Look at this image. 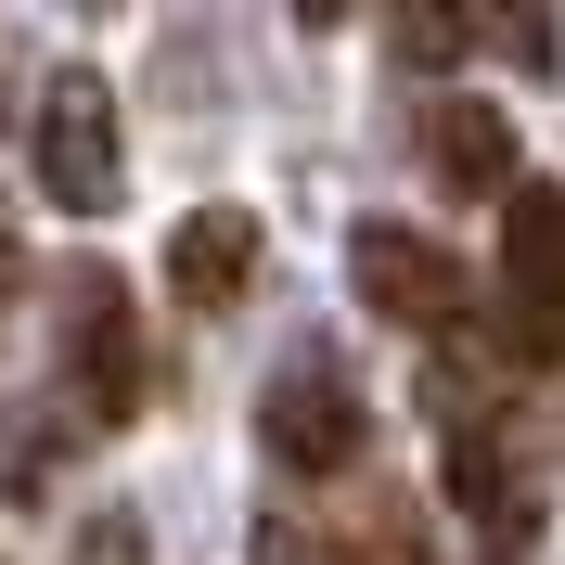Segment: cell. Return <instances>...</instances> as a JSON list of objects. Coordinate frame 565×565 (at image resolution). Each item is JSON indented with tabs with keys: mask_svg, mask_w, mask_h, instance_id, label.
I'll return each instance as SVG.
<instances>
[{
	"mask_svg": "<svg viewBox=\"0 0 565 565\" xmlns=\"http://www.w3.org/2000/svg\"><path fill=\"white\" fill-rule=\"evenodd\" d=\"M489 206H501L489 321H501V348H514V360H540V373H553V360H565V193L514 168V180L489 193Z\"/></svg>",
	"mask_w": 565,
	"mask_h": 565,
	"instance_id": "obj_1",
	"label": "cell"
},
{
	"mask_svg": "<svg viewBox=\"0 0 565 565\" xmlns=\"http://www.w3.org/2000/svg\"><path fill=\"white\" fill-rule=\"evenodd\" d=\"M154 373H141V321H129V282L116 270H77L65 282V412L77 424H141Z\"/></svg>",
	"mask_w": 565,
	"mask_h": 565,
	"instance_id": "obj_4",
	"label": "cell"
},
{
	"mask_svg": "<svg viewBox=\"0 0 565 565\" xmlns=\"http://www.w3.org/2000/svg\"><path fill=\"white\" fill-rule=\"evenodd\" d=\"M39 193L65 218L129 206V141H116V77L104 65H52L39 77Z\"/></svg>",
	"mask_w": 565,
	"mask_h": 565,
	"instance_id": "obj_2",
	"label": "cell"
},
{
	"mask_svg": "<svg viewBox=\"0 0 565 565\" xmlns=\"http://www.w3.org/2000/svg\"><path fill=\"white\" fill-rule=\"evenodd\" d=\"M65 565H154V540H141V514H129V501H104V514L77 527V553H65Z\"/></svg>",
	"mask_w": 565,
	"mask_h": 565,
	"instance_id": "obj_12",
	"label": "cell"
},
{
	"mask_svg": "<svg viewBox=\"0 0 565 565\" xmlns=\"http://www.w3.org/2000/svg\"><path fill=\"white\" fill-rule=\"evenodd\" d=\"M168 296L180 309H245L257 296V218L245 206H193L168 232Z\"/></svg>",
	"mask_w": 565,
	"mask_h": 565,
	"instance_id": "obj_7",
	"label": "cell"
},
{
	"mask_svg": "<svg viewBox=\"0 0 565 565\" xmlns=\"http://www.w3.org/2000/svg\"><path fill=\"white\" fill-rule=\"evenodd\" d=\"M386 52L412 77H450L476 52V0H386Z\"/></svg>",
	"mask_w": 565,
	"mask_h": 565,
	"instance_id": "obj_9",
	"label": "cell"
},
{
	"mask_svg": "<svg viewBox=\"0 0 565 565\" xmlns=\"http://www.w3.org/2000/svg\"><path fill=\"white\" fill-rule=\"evenodd\" d=\"M257 450L296 462V476H348V462L373 450V398H360L334 360H282L270 398H257Z\"/></svg>",
	"mask_w": 565,
	"mask_h": 565,
	"instance_id": "obj_5",
	"label": "cell"
},
{
	"mask_svg": "<svg viewBox=\"0 0 565 565\" xmlns=\"http://www.w3.org/2000/svg\"><path fill=\"white\" fill-rule=\"evenodd\" d=\"M0 282H13V232H0Z\"/></svg>",
	"mask_w": 565,
	"mask_h": 565,
	"instance_id": "obj_14",
	"label": "cell"
},
{
	"mask_svg": "<svg viewBox=\"0 0 565 565\" xmlns=\"http://www.w3.org/2000/svg\"><path fill=\"white\" fill-rule=\"evenodd\" d=\"M282 13H296V26H348V0H282Z\"/></svg>",
	"mask_w": 565,
	"mask_h": 565,
	"instance_id": "obj_13",
	"label": "cell"
},
{
	"mask_svg": "<svg viewBox=\"0 0 565 565\" xmlns=\"http://www.w3.org/2000/svg\"><path fill=\"white\" fill-rule=\"evenodd\" d=\"M348 296H360L373 321H398V334H462V309H476V270H462L437 232L360 218V232H348Z\"/></svg>",
	"mask_w": 565,
	"mask_h": 565,
	"instance_id": "obj_3",
	"label": "cell"
},
{
	"mask_svg": "<svg viewBox=\"0 0 565 565\" xmlns=\"http://www.w3.org/2000/svg\"><path fill=\"white\" fill-rule=\"evenodd\" d=\"M77 13H116V0H77Z\"/></svg>",
	"mask_w": 565,
	"mask_h": 565,
	"instance_id": "obj_15",
	"label": "cell"
},
{
	"mask_svg": "<svg viewBox=\"0 0 565 565\" xmlns=\"http://www.w3.org/2000/svg\"><path fill=\"white\" fill-rule=\"evenodd\" d=\"M476 39H501V65H514V77H553V65H565L553 0H476Z\"/></svg>",
	"mask_w": 565,
	"mask_h": 565,
	"instance_id": "obj_10",
	"label": "cell"
},
{
	"mask_svg": "<svg viewBox=\"0 0 565 565\" xmlns=\"http://www.w3.org/2000/svg\"><path fill=\"white\" fill-rule=\"evenodd\" d=\"M424 168L450 180V193H476V206H489L501 180L527 168V141H514V116H501L489 90H437V104H424Z\"/></svg>",
	"mask_w": 565,
	"mask_h": 565,
	"instance_id": "obj_6",
	"label": "cell"
},
{
	"mask_svg": "<svg viewBox=\"0 0 565 565\" xmlns=\"http://www.w3.org/2000/svg\"><path fill=\"white\" fill-rule=\"evenodd\" d=\"M77 437H90V424H77L65 398H0V501H52V476H65Z\"/></svg>",
	"mask_w": 565,
	"mask_h": 565,
	"instance_id": "obj_8",
	"label": "cell"
},
{
	"mask_svg": "<svg viewBox=\"0 0 565 565\" xmlns=\"http://www.w3.org/2000/svg\"><path fill=\"white\" fill-rule=\"evenodd\" d=\"M309 565H437V553H424L412 501H360V514H348V540H334V553H309Z\"/></svg>",
	"mask_w": 565,
	"mask_h": 565,
	"instance_id": "obj_11",
	"label": "cell"
}]
</instances>
